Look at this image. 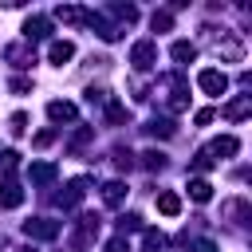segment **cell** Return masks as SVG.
Returning <instances> with one entry per match:
<instances>
[{
	"label": "cell",
	"instance_id": "obj_1",
	"mask_svg": "<svg viewBox=\"0 0 252 252\" xmlns=\"http://www.w3.org/2000/svg\"><path fill=\"white\" fill-rule=\"evenodd\" d=\"M158 63V43L154 39H138L134 47H130V67L134 71H150Z\"/></svg>",
	"mask_w": 252,
	"mask_h": 252
},
{
	"label": "cell",
	"instance_id": "obj_2",
	"mask_svg": "<svg viewBox=\"0 0 252 252\" xmlns=\"http://www.w3.org/2000/svg\"><path fill=\"white\" fill-rule=\"evenodd\" d=\"M197 87H201L205 94H224V91H228V75L217 71V67H205V71H197Z\"/></svg>",
	"mask_w": 252,
	"mask_h": 252
},
{
	"label": "cell",
	"instance_id": "obj_3",
	"mask_svg": "<svg viewBox=\"0 0 252 252\" xmlns=\"http://www.w3.org/2000/svg\"><path fill=\"white\" fill-rule=\"evenodd\" d=\"M217 55H220V59H228V63H240V59H244V43H240L232 32H224V28H220V39H217Z\"/></svg>",
	"mask_w": 252,
	"mask_h": 252
},
{
	"label": "cell",
	"instance_id": "obj_4",
	"mask_svg": "<svg viewBox=\"0 0 252 252\" xmlns=\"http://www.w3.org/2000/svg\"><path fill=\"white\" fill-rule=\"evenodd\" d=\"M24 232H28L32 240H55V236H59V224L47 220V217H32V220H24Z\"/></svg>",
	"mask_w": 252,
	"mask_h": 252
},
{
	"label": "cell",
	"instance_id": "obj_5",
	"mask_svg": "<svg viewBox=\"0 0 252 252\" xmlns=\"http://www.w3.org/2000/svg\"><path fill=\"white\" fill-rule=\"evenodd\" d=\"M4 59H8L12 67H32V63H35V51H32L28 39H20V43H8V47H4Z\"/></svg>",
	"mask_w": 252,
	"mask_h": 252
},
{
	"label": "cell",
	"instance_id": "obj_6",
	"mask_svg": "<svg viewBox=\"0 0 252 252\" xmlns=\"http://www.w3.org/2000/svg\"><path fill=\"white\" fill-rule=\"evenodd\" d=\"M87 185H91L87 177H75V181H67V193H59V197H55V201H59V209H75V205L87 197Z\"/></svg>",
	"mask_w": 252,
	"mask_h": 252
},
{
	"label": "cell",
	"instance_id": "obj_7",
	"mask_svg": "<svg viewBox=\"0 0 252 252\" xmlns=\"http://www.w3.org/2000/svg\"><path fill=\"white\" fill-rule=\"evenodd\" d=\"M47 118H51V122H75V118H79V106L67 102V98H51V102H47Z\"/></svg>",
	"mask_w": 252,
	"mask_h": 252
},
{
	"label": "cell",
	"instance_id": "obj_8",
	"mask_svg": "<svg viewBox=\"0 0 252 252\" xmlns=\"http://www.w3.org/2000/svg\"><path fill=\"white\" fill-rule=\"evenodd\" d=\"M28 177H32V185H51L59 177V165L55 161H32L28 165Z\"/></svg>",
	"mask_w": 252,
	"mask_h": 252
},
{
	"label": "cell",
	"instance_id": "obj_9",
	"mask_svg": "<svg viewBox=\"0 0 252 252\" xmlns=\"http://www.w3.org/2000/svg\"><path fill=\"white\" fill-rule=\"evenodd\" d=\"M51 35V20L47 16H28L24 20V39L32 43V39H47Z\"/></svg>",
	"mask_w": 252,
	"mask_h": 252
},
{
	"label": "cell",
	"instance_id": "obj_10",
	"mask_svg": "<svg viewBox=\"0 0 252 252\" xmlns=\"http://www.w3.org/2000/svg\"><path fill=\"white\" fill-rule=\"evenodd\" d=\"M248 110H252V94H236L232 102H224V110H220V114H224L228 122H244V118H248Z\"/></svg>",
	"mask_w": 252,
	"mask_h": 252
},
{
	"label": "cell",
	"instance_id": "obj_11",
	"mask_svg": "<svg viewBox=\"0 0 252 252\" xmlns=\"http://www.w3.org/2000/svg\"><path fill=\"white\" fill-rule=\"evenodd\" d=\"M47 59H51L55 67L71 63V59H75V43H71V39H51V47H47Z\"/></svg>",
	"mask_w": 252,
	"mask_h": 252
},
{
	"label": "cell",
	"instance_id": "obj_12",
	"mask_svg": "<svg viewBox=\"0 0 252 252\" xmlns=\"http://www.w3.org/2000/svg\"><path fill=\"white\" fill-rule=\"evenodd\" d=\"M20 205H24V189L8 177V181L0 185V209H20Z\"/></svg>",
	"mask_w": 252,
	"mask_h": 252
},
{
	"label": "cell",
	"instance_id": "obj_13",
	"mask_svg": "<svg viewBox=\"0 0 252 252\" xmlns=\"http://www.w3.org/2000/svg\"><path fill=\"white\" fill-rule=\"evenodd\" d=\"M55 16H59L63 24H71V28L87 24V8H79V4H63V8H55Z\"/></svg>",
	"mask_w": 252,
	"mask_h": 252
},
{
	"label": "cell",
	"instance_id": "obj_14",
	"mask_svg": "<svg viewBox=\"0 0 252 252\" xmlns=\"http://www.w3.org/2000/svg\"><path fill=\"white\" fill-rule=\"evenodd\" d=\"M122 197H126V185H122V181H106V185H102V205H106V209H118Z\"/></svg>",
	"mask_w": 252,
	"mask_h": 252
},
{
	"label": "cell",
	"instance_id": "obj_15",
	"mask_svg": "<svg viewBox=\"0 0 252 252\" xmlns=\"http://www.w3.org/2000/svg\"><path fill=\"white\" fill-rule=\"evenodd\" d=\"M158 213H161V217H177V213H181V197H177L173 189L158 193Z\"/></svg>",
	"mask_w": 252,
	"mask_h": 252
},
{
	"label": "cell",
	"instance_id": "obj_16",
	"mask_svg": "<svg viewBox=\"0 0 252 252\" xmlns=\"http://www.w3.org/2000/svg\"><path fill=\"white\" fill-rule=\"evenodd\" d=\"M189 197H193L197 205H205V201H213V185H209L205 177H193V181H189Z\"/></svg>",
	"mask_w": 252,
	"mask_h": 252
},
{
	"label": "cell",
	"instance_id": "obj_17",
	"mask_svg": "<svg viewBox=\"0 0 252 252\" xmlns=\"http://www.w3.org/2000/svg\"><path fill=\"white\" fill-rule=\"evenodd\" d=\"M169 55H173L177 63H193V59H197V47H193L189 39H177V43L169 47Z\"/></svg>",
	"mask_w": 252,
	"mask_h": 252
},
{
	"label": "cell",
	"instance_id": "obj_18",
	"mask_svg": "<svg viewBox=\"0 0 252 252\" xmlns=\"http://www.w3.org/2000/svg\"><path fill=\"white\" fill-rule=\"evenodd\" d=\"M236 150H240V142H236L232 134H224V138H217V142L209 146V154H224V158H232Z\"/></svg>",
	"mask_w": 252,
	"mask_h": 252
},
{
	"label": "cell",
	"instance_id": "obj_19",
	"mask_svg": "<svg viewBox=\"0 0 252 252\" xmlns=\"http://www.w3.org/2000/svg\"><path fill=\"white\" fill-rule=\"evenodd\" d=\"M106 122L110 126H122V122H130V110L122 102H106Z\"/></svg>",
	"mask_w": 252,
	"mask_h": 252
},
{
	"label": "cell",
	"instance_id": "obj_20",
	"mask_svg": "<svg viewBox=\"0 0 252 252\" xmlns=\"http://www.w3.org/2000/svg\"><path fill=\"white\" fill-rule=\"evenodd\" d=\"M185 106H189L185 87H181V79H173V91H169V110H185Z\"/></svg>",
	"mask_w": 252,
	"mask_h": 252
},
{
	"label": "cell",
	"instance_id": "obj_21",
	"mask_svg": "<svg viewBox=\"0 0 252 252\" xmlns=\"http://www.w3.org/2000/svg\"><path fill=\"white\" fill-rule=\"evenodd\" d=\"M146 130H150L154 138H169V134H173V122H169V118H150Z\"/></svg>",
	"mask_w": 252,
	"mask_h": 252
},
{
	"label": "cell",
	"instance_id": "obj_22",
	"mask_svg": "<svg viewBox=\"0 0 252 252\" xmlns=\"http://www.w3.org/2000/svg\"><path fill=\"white\" fill-rule=\"evenodd\" d=\"M110 12H114L122 24H134V20H138V8H134V4H110Z\"/></svg>",
	"mask_w": 252,
	"mask_h": 252
},
{
	"label": "cell",
	"instance_id": "obj_23",
	"mask_svg": "<svg viewBox=\"0 0 252 252\" xmlns=\"http://www.w3.org/2000/svg\"><path fill=\"white\" fill-rule=\"evenodd\" d=\"M142 165H146V169H165V154H161V150H146V154H142Z\"/></svg>",
	"mask_w": 252,
	"mask_h": 252
},
{
	"label": "cell",
	"instance_id": "obj_24",
	"mask_svg": "<svg viewBox=\"0 0 252 252\" xmlns=\"http://www.w3.org/2000/svg\"><path fill=\"white\" fill-rule=\"evenodd\" d=\"M16 165H20V154H16V150H4V154H0V173L8 177V173H16Z\"/></svg>",
	"mask_w": 252,
	"mask_h": 252
},
{
	"label": "cell",
	"instance_id": "obj_25",
	"mask_svg": "<svg viewBox=\"0 0 252 252\" xmlns=\"http://www.w3.org/2000/svg\"><path fill=\"white\" fill-rule=\"evenodd\" d=\"M91 138H94V130H91V126H83V130H79V134L71 138V146H67V150H71V154H79V150H83V146H87Z\"/></svg>",
	"mask_w": 252,
	"mask_h": 252
},
{
	"label": "cell",
	"instance_id": "obj_26",
	"mask_svg": "<svg viewBox=\"0 0 252 252\" xmlns=\"http://www.w3.org/2000/svg\"><path fill=\"white\" fill-rule=\"evenodd\" d=\"M213 165H217V158H213L209 150H197V158H193V169H197V173H205V169H213Z\"/></svg>",
	"mask_w": 252,
	"mask_h": 252
},
{
	"label": "cell",
	"instance_id": "obj_27",
	"mask_svg": "<svg viewBox=\"0 0 252 252\" xmlns=\"http://www.w3.org/2000/svg\"><path fill=\"white\" fill-rule=\"evenodd\" d=\"M150 24H154V32H169V28H173V16H169V12H154Z\"/></svg>",
	"mask_w": 252,
	"mask_h": 252
},
{
	"label": "cell",
	"instance_id": "obj_28",
	"mask_svg": "<svg viewBox=\"0 0 252 252\" xmlns=\"http://www.w3.org/2000/svg\"><path fill=\"white\" fill-rule=\"evenodd\" d=\"M8 130H12V134H24V130H28V114H20V110H16V114L8 118Z\"/></svg>",
	"mask_w": 252,
	"mask_h": 252
},
{
	"label": "cell",
	"instance_id": "obj_29",
	"mask_svg": "<svg viewBox=\"0 0 252 252\" xmlns=\"http://www.w3.org/2000/svg\"><path fill=\"white\" fill-rule=\"evenodd\" d=\"M114 165H118V169H130V165H134V154H130V150H114Z\"/></svg>",
	"mask_w": 252,
	"mask_h": 252
},
{
	"label": "cell",
	"instance_id": "obj_30",
	"mask_svg": "<svg viewBox=\"0 0 252 252\" xmlns=\"http://www.w3.org/2000/svg\"><path fill=\"white\" fill-rule=\"evenodd\" d=\"M8 87H12L16 94H28V91H32V79H24V75H16V79H12Z\"/></svg>",
	"mask_w": 252,
	"mask_h": 252
},
{
	"label": "cell",
	"instance_id": "obj_31",
	"mask_svg": "<svg viewBox=\"0 0 252 252\" xmlns=\"http://www.w3.org/2000/svg\"><path fill=\"white\" fill-rule=\"evenodd\" d=\"M213 118H217V110H209V106H201V110L193 114V122H197V126H209Z\"/></svg>",
	"mask_w": 252,
	"mask_h": 252
},
{
	"label": "cell",
	"instance_id": "obj_32",
	"mask_svg": "<svg viewBox=\"0 0 252 252\" xmlns=\"http://www.w3.org/2000/svg\"><path fill=\"white\" fill-rule=\"evenodd\" d=\"M118 224H122V232H126V228L134 232V228H142V217H138V213H126V217H122Z\"/></svg>",
	"mask_w": 252,
	"mask_h": 252
},
{
	"label": "cell",
	"instance_id": "obj_33",
	"mask_svg": "<svg viewBox=\"0 0 252 252\" xmlns=\"http://www.w3.org/2000/svg\"><path fill=\"white\" fill-rule=\"evenodd\" d=\"M106 252H130L126 236H110V240H106Z\"/></svg>",
	"mask_w": 252,
	"mask_h": 252
},
{
	"label": "cell",
	"instance_id": "obj_34",
	"mask_svg": "<svg viewBox=\"0 0 252 252\" xmlns=\"http://www.w3.org/2000/svg\"><path fill=\"white\" fill-rule=\"evenodd\" d=\"M87 102H110L102 87H87Z\"/></svg>",
	"mask_w": 252,
	"mask_h": 252
},
{
	"label": "cell",
	"instance_id": "obj_35",
	"mask_svg": "<svg viewBox=\"0 0 252 252\" xmlns=\"http://www.w3.org/2000/svg\"><path fill=\"white\" fill-rule=\"evenodd\" d=\"M51 142H55V130H39V134H35V146H39V150L51 146Z\"/></svg>",
	"mask_w": 252,
	"mask_h": 252
},
{
	"label": "cell",
	"instance_id": "obj_36",
	"mask_svg": "<svg viewBox=\"0 0 252 252\" xmlns=\"http://www.w3.org/2000/svg\"><path fill=\"white\" fill-rule=\"evenodd\" d=\"M193 252H217V244H213V240H197V248H193Z\"/></svg>",
	"mask_w": 252,
	"mask_h": 252
},
{
	"label": "cell",
	"instance_id": "obj_37",
	"mask_svg": "<svg viewBox=\"0 0 252 252\" xmlns=\"http://www.w3.org/2000/svg\"><path fill=\"white\" fill-rule=\"evenodd\" d=\"M16 252H35V248H16Z\"/></svg>",
	"mask_w": 252,
	"mask_h": 252
}]
</instances>
